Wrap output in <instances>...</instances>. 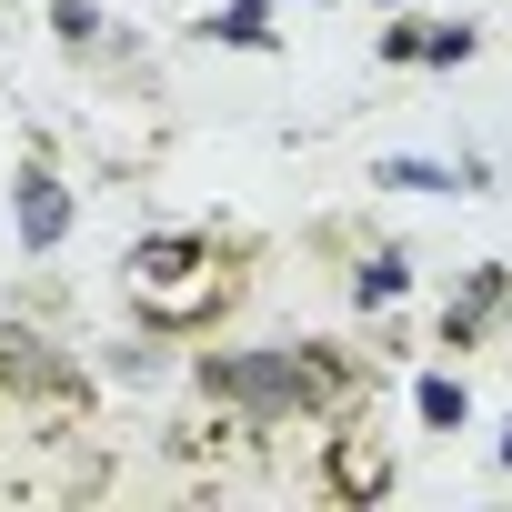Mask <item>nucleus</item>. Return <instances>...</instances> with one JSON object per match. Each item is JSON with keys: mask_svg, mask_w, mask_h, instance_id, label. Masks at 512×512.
<instances>
[{"mask_svg": "<svg viewBox=\"0 0 512 512\" xmlns=\"http://www.w3.org/2000/svg\"><path fill=\"white\" fill-rule=\"evenodd\" d=\"M502 472H512V432H502Z\"/></svg>", "mask_w": 512, "mask_h": 512, "instance_id": "nucleus-12", "label": "nucleus"}, {"mask_svg": "<svg viewBox=\"0 0 512 512\" xmlns=\"http://www.w3.org/2000/svg\"><path fill=\"white\" fill-rule=\"evenodd\" d=\"M221 292H231V262L211 241H191V231H161V241H141L131 251V302L151 312V322H201V312H221Z\"/></svg>", "mask_w": 512, "mask_h": 512, "instance_id": "nucleus-1", "label": "nucleus"}, {"mask_svg": "<svg viewBox=\"0 0 512 512\" xmlns=\"http://www.w3.org/2000/svg\"><path fill=\"white\" fill-rule=\"evenodd\" d=\"M51 31H71V41H91V0H51Z\"/></svg>", "mask_w": 512, "mask_h": 512, "instance_id": "nucleus-11", "label": "nucleus"}, {"mask_svg": "<svg viewBox=\"0 0 512 512\" xmlns=\"http://www.w3.org/2000/svg\"><path fill=\"white\" fill-rule=\"evenodd\" d=\"M382 472H392V462H382L372 442H342V462H332V482H342V492H372Z\"/></svg>", "mask_w": 512, "mask_h": 512, "instance_id": "nucleus-7", "label": "nucleus"}, {"mask_svg": "<svg viewBox=\"0 0 512 512\" xmlns=\"http://www.w3.org/2000/svg\"><path fill=\"white\" fill-rule=\"evenodd\" d=\"M61 231H71V191H61L51 171H21V241H31V251H51Z\"/></svg>", "mask_w": 512, "mask_h": 512, "instance_id": "nucleus-3", "label": "nucleus"}, {"mask_svg": "<svg viewBox=\"0 0 512 512\" xmlns=\"http://www.w3.org/2000/svg\"><path fill=\"white\" fill-rule=\"evenodd\" d=\"M342 372L332 362H312V352H241V362H211V392H231L241 412H302V402H322Z\"/></svg>", "mask_w": 512, "mask_h": 512, "instance_id": "nucleus-2", "label": "nucleus"}, {"mask_svg": "<svg viewBox=\"0 0 512 512\" xmlns=\"http://www.w3.org/2000/svg\"><path fill=\"white\" fill-rule=\"evenodd\" d=\"M0 382H51L41 342H31V332H11V322H0Z\"/></svg>", "mask_w": 512, "mask_h": 512, "instance_id": "nucleus-4", "label": "nucleus"}, {"mask_svg": "<svg viewBox=\"0 0 512 512\" xmlns=\"http://www.w3.org/2000/svg\"><path fill=\"white\" fill-rule=\"evenodd\" d=\"M221 41H241V51H262L272 31H262V0H231V21H221Z\"/></svg>", "mask_w": 512, "mask_h": 512, "instance_id": "nucleus-8", "label": "nucleus"}, {"mask_svg": "<svg viewBox=\"0 0 512 512\" xmlns=\"http://www.w3.org/2000/svg\"><path fill=\"white\" fill-rule=\"evenodd\" d=\"M352 292H362V302H392V292H402V262H392V251H382V262H362Z\"/></svg>", "mask_w": 512, "mask_h": 512, "instance_id": "nucleus-9", "label": "nucleus"}, {"mask_svg": "<svg viewBox=\"0 0 512 512\" xmlns=\"http://www.w3.org/2000/svg\"><path fill=\"white\" fill-rule=\"evenodd\" d=\"M422 422H462V382H422Z\"/></svg>", "mask_w": 512, "mask_h": 512, "instance_id": "nucleus-10", "label": "nucleus"}, {"mask_svg": "<svg viewBox=\"0 0 512 512\" xmlns=\"http://www.w3.org/2000/svg\"><path fill=\"white\" fill-rule=\"evenodd\" d=\"M382 181H402V191H462L472 171H442V161H382Z\"/></svg>", "mask_w": 512, "mask_h": 512, "instance_id": "nucleus-5", "label": "nucleus"}, {"mask_svg": "<svg viewBox=\"0 0 512 512\" xmlns=\"http://www.w3.org/2000/svg\"><path fill=\"white\" fill-rule=\"evenodd\" d=\"M492 312H502V272H482V282H472V292L452 302V332H482Z\"/></svg>", "mask_w": 512, "mask_h": 512, "instance_id": "nucleus-6", "label": "nucleus"}]
</instances>
